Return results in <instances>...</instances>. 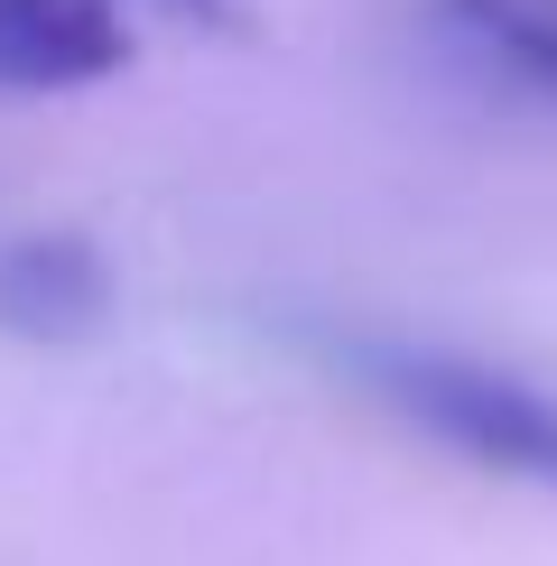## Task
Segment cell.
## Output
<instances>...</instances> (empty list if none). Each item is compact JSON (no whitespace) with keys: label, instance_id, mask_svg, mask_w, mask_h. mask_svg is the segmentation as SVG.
<instances>
[{"label":"cell","instance_id":"obj_1","mask_svg":"<svg viewBox=\"0 0 557 566\" xmlns=\"http://www.w3.org/2000/svg\"><path fill=\"white\" fill-rule=\"evenodd\" d=\"M371 381L464 464H493V474L557 492V399L539 381L474 363V353H371Z\"/></svg>","mask_w":557,"mask_h":566},{"label":"cell","instance_id":"obj_2","mask_svg":"<svg viewBox=\"0 0 557 566\" xmlns=\"http://www.w3.org/2000/svg\"><path fill=\"white\" fill-rule=\"evenodd\" d=\"M130 65L122 0H0V93H75Z\"/></svg>","mask_w":557,"mask_h":566},{"label":"cell","instance_id":"obj_4","mask_svg":"<svg viewBox=\"0 0 557 566\" xmlns=\"http://www.w3.org/2000/svg\"><path fill=\"white\" fill-rule=\"evenodd\" d=\"M437 19L474 56H493L511 84H529V93L557 103V0H437Z\"/></svg>","mask_w":557,"mask_h":566},{"label":"cell","instance_id":"obj_3","mask_svg":"<svg viewBox=\"0 0 557 566\" xmlns=\"http://www.w3.org/2000/svg\"><path fill=\"white\" fill-rule=\"evenodd\" d=\"M112 316V270L84 232H29L0 251V325L38 344H75Z\"/></svg>","mask_w":557,"mask_h":566},{"label":"cell","instance_id":"obj_5","mask_svg":"<svg viewBox=\"0 0 557 566\" xmlns=\"http://www.w3.org/2000/svg\"><path fill=\"white\" fill-rule=\"evenodd\" d=\"M158 10H168V19H223L232 0H158Z\"/></svg>","mask_w":557,"mask_h":566}]
</instances>
